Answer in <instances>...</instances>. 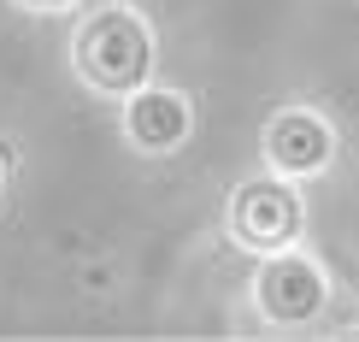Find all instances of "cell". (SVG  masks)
Masks as SVG:
<instances>
[{
	"label": "cell",
	"instance_id": "6da1fadb",
	"mask_svg": "<svg viewBox=\"0 0 359 342\" xmlns=\"http://www.w3.org/2000/svg\"><path fill=\"white\" fill-rule=\"evenodd\" d=\"M71 65L88 88L100 95H136L154 77V29L142 12L130 6H100L95 18H83V29L71 36Z\"/></svg>",
	"mask_w": 359,
	"mask_h": 342
},
{
	"label": "cell",
	"instance_id": "277c9868",
	"mask_svg": "<svg viewBox=\"0 0 359 342\" xmlns=\"http://www.w3.org/2000/svg\"><path fill=\"white\" fill-rule=\"evenodd\" d=\"M265 166L283 171V177H318V171H330V159H336V124L324 112H312V107H283L271 124H265Z\"/></svg>",
	"mask_w": 359,
	"mask_h": 342
},
{
	"label": "cell",
	"instance_id": "7a4b0ae2",
	"mask_svg": "<svg viewBox=\"0 0 359 342\" xmlns=\"http://www.w3.org/2000/svg\"><path fill=\"white\" fill-rule=\"evenodd\" d=\"M306 230V206H301V189L294 177H248L242 189L230 195V236L253 254H277V248H294Z\"/></svg>",
	"mask_w": 359,
	"mask_h": 342
},
{
	"label": "cell",
	"instance_id": "52a82bcc",
	"mask_svg": "<svg viewBox=\"0 0 359 342\" xmlns=\"http://www.w3.org/2000/svg\"><path fill=\"white\" fill-rule=\"evenodd\" d=\"M0 183H6V154H0Z\"/></svg>",
	"mask_w": 359,
	"mask_h": 342
},
{
	"label": "cell",
	"instance_id": "5b68a950",
	"mask_svg": "<svg viewBox=\"0 0 359 342\" xmlns=\"http://www.w3.org/2000/svg\"><path fill=\"white\" fill-rule=\"evenodd\" d=\"M194 130V107L177 88H154L142 83L136 95H124V136L142 147V154H177Z\"/></svg>",
	"mask_w": 359,
	"mask_h": 342
},
{
	"label": "cell",
	"instance_id": "3957f363",
	"mask_svg": "<svg viewBox=\"0 0 359 342\" xmlns=\"http://www.w3.org/2000/svg\"><path fill=\"white\" fill-rule=\"evenodd\" d=\"M253 301H259L265 324H283V331H301L324 313L330 301V284H324V265L306 260L301 248H277L265 254L259 277H253Z\"/></svg>",
	"mask_w": 359,
	"mask_h": 342
},
{
	"label": "cell",
	"instance_id": "8992f818",
	"mask_svg": "<svg viewBox=\"0 0 359 342\" xmlns=\"http://www.w3.org/2000/svg\"><path fill=\"white\" fill-rule=\"evenodd\" d=\"M24 6H41V12H59V6H77V0H24Z\"/></svg>",
	"mask_w": 359,
	"mask_h": 342
}]
</instances>
